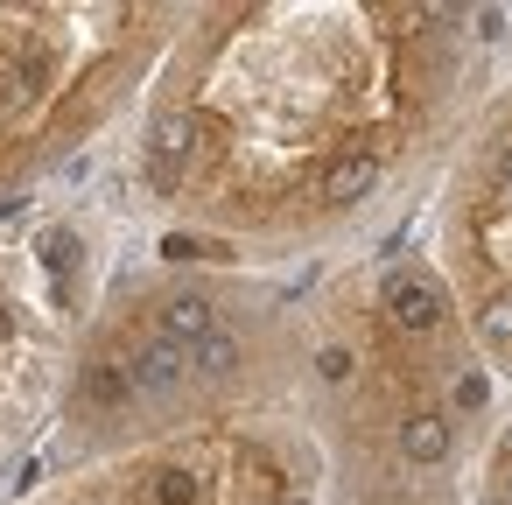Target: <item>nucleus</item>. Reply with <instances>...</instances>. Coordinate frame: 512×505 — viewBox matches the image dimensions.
<instances>
[{
    "label": "nucleus",
    "mask_w": 512,
    "mask_h": 505,
    "mask_svg": "<svg viewBox=\"0 0 512 505\" xmlns=\"http://www.w3.org/2000/svg\"><path fill=\"white\" fill-rule=\"evenodd\" d=\"M400 449H407V463H442L449 456V421L442 414H407Z\"/></svg>",
    "instance_id": "nucleus-6"
},
{
    "label": "nucleus",
    "mask_w": 512,
    "mask_h": 505,
    "mask_svg": "<svg viewBox=\"0 0 512 505\" xmlns=\"http://www.w3.org/2000/svg\"><path fill=\"white\" fill-rule=\"evenodd\" d=\"M288 505H302V498H288Z\"/></svg>",
    "instance_id": "nucleus-15"
},
{
    "label": "nucleus",
    "mask_w": 512,
    "mask_h": 505,
    "mask_svg": "<svg viewBox=\"0 0 512 505\" xmlns=\"http://www.w3.org/2000/svg\"><path fill=\"white\" fill-rule=\"evenodd\" d=\"M127 393H134V386H127V372H120V365H92V372H85V400H99V407H120Z\"/></svg>",
    "instance_id": "nucleus-9"
},
{
    "label": "nucleus",
    "mask_w": 512,
    "mask_h": 505,
    "mask_svg": "<svg viewBox=\"0 0 512 505\" xmlns=\"http://www.w3.org/2000/svg\"><path fill=\"white\" fill-rule=\"evenodd\" d=\"M176 379H183V351H176L169 337L141 344V351H134V365H127V386H141V393H169Z\"/></svg>",
    "instance_id": "nucleus-4"
},
{
    "label": "nucleus",
    "mask_w": 512,
    "mask_h": 505,
    "mask_svg": "<svg viewBox=\"0 0 512 505\" xmlns=\"http://www.w3.org/2000/svg\"><path fill=\"white\" fill-rule=\"evenodd\" d=\"M372 190H379V155H365V148H351L323 169V204H358Z\"/></svg>",
    "instance_id": "nucleus-2"
},
{
    "label": "nucleus",
    "mask_w": 512,
    "mask_h": 505,
    "mask_svg": "<svg viewBox=\"0 0 512 505\" xmlns=\"http://www.w3.org/2000/svg\"><path fill=\"white\" fill-rule=\"evenodd\" d=\"M197 491H204V484H197L190 470H176V463L148 477V505H197Z\"/></svg>",
    "instance_id": "nucleus-8"
},
{
    "label": "nucleus",
    "mask_w": 512,
    "mask_h": 505,
    "mask_svg": "<svg viewBox=\"0 0 512 505\" xmlns=\"http://www.w3.org/2000/svg\"><path fill=\"white\" fill-rule=\"evenodd\" d=\"M162 253H169V260H197V253H204V246H197V239H183V232H176V239H169V246H162Z\"/></svg>",
    "instance_id": "nucleus-14"
},
{
    "label": "nucleus",
    "mask_w": 512,
    "mask_h": 505,
    "mask_svg": "<svg viewBox=\"0 0 512 505\" xmlns=\"http://www.w3.org/2000/svg\"><path fill=\"white\" fill-rule=\"evenodd\" d=\"M316 372H323L330 386H337V379H351V351H344V344H323V351H316Z\"/></svg>",
    "instance_id": "nucleus-11"
},
{
    "label": "nucleus",
    "mask_w": 512,
    "mask_h": 505,
    "mask_svg": "<svg viewBox=\"0 0 512 505\" xmlns=\"http://www.w3.org/2000/svg\"><path fill=\"white\" fill-rule=\"evenodd\" d=\"M190 141H197V120H190L183 106H162V113L148 120V169H176V162L190 155Z\"/></svg>",
    "instance_id": "nucleus-3"
},
{
    "label": "nucleus",
    "mask_w": 512,
    "mask_h": 505,
    "mask_svg": "<svg viewBox=\"0 0 512 505\" xmlns=\"http://www.w3.org/2000/svg\"><path fill=\"white\" fill-rule=\"evenodd\" d=\"M477 330H484L491 344H512V295H498V302H484V316H477Z\"/></svg>",
    "instance_id": "nucleus-10"
},
{
    "label": "nucleus",
    "mask_w": 512,
    "mask_h": 505,
    "mask_svg": "<svg viewBox=\"0 0 512 505\" xmlns=\"http://www.w3.org/2000/svg\"><path fill=\"white\" fill-rule=\"evenodd\" d=\"M78 260V239L71 232H50V267H71Z\"/></svg>",
    "instance_id": "nucleus-12"
},
{
    "label": "nucleus",
    "mask_w": 512,
    "mask_h": 505,
    "mask_svg": "<svg viewBox=\"0 0 512 505\" xmlns=\"http://www.w3.org/2000/svg\"><path fill=\"white\" fill-rule=\"evenodd\" d=\"M190 365H197V372H232V365H239V337L218 323L211 337H197V344H190Z\"/></svg>",
    "instance_id": "nucleus-7"
},
{
    "label": "nucleus",
    "mask_w": 512,
    "mask_h": 505,
    "mask_svg": "<svg viewBox=\"0 0 512 505\" xmlns=\"http://www.w3.org/2000/svg\"><path fill=\"white\" fill-rule=\"evenodd\" d=\"M386 316H393L400 330H435V323H442V295H435L428 281H414V274H393V281H386Z\"/></svg>",
    "instance_id": "nucleus-1"
},
{
    "label": "nucleus",
    "mask_w": 512,
    "mask_h": 505,
    "mask_svg": "<svg viewBox=\"0 0 512 505\" xmlns=\"http://www.w3.org/2000/svg\"><path fill=\"white\" fill-rule=\"evenodd\" d=\"M491 183H498V190H512V141L498 148V162H491Z\"/></svg>",
    "instance_id": "nucleus-13"
},
{
    "label": "nucleus",
    "mask_w": 512,
    "mask_h": 505,
    "mask_svg": "<svg viewBox=\"0 0 512 505\" xmlns=\"http://www.w3.org/2000/svg\"><path fill=\"white\" fill-rule=\"evenodd\" d=\"M218 330V309L204 302V295H176L169 309H162V337L183 351V344H197V337H211Z\"/></svg>",
    "instance_id": "nucleus-5"
}]
</instances>
